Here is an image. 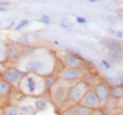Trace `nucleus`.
<instances>
[{"instance_id":"f257e3e1","label":"nucleus","mask_w":123,"mask_h":115,"mask_svg":"<svg viewBox=\"0 0 123 115\" xmlns=\"http://www.w3.org/2000/svg\"><path fill=\"white\" fill-rule=\"evenodd\" d=\"M42 87L45 88L44 76L35 74H27L18 84V89L20 92L26 95H37L38 92H42Z\"/></svg>"},{"instance_id":"f03ea898","label":"nucleus","mask_w":123,"mask_h":115,"mask_svg":"<svg viewBox=\"0 0 123 115\" xmlns=\"http://www.w3.org/2000/svg\"><path fill=\"white\" fill-rule=\"evenodd\" d=\"M89 89H90V87L88 86L82 79H80V80H79L77 82L71 84L69 86V88H68L66 100L64 101V102L68 103L70 108L73 107L76 104H79V102L82 98L84 93Z\"/></svg>"},{"instance_id":"7ed1b4c3","label":"nucleus","mask_w":123,"mask_h":115,"mask_svg":"<svg viewBox=\"0 0 123 115\" xmlns=\"http://www.w3.org/2000/svg\"><path fill=\"white\" fill-rule=\"evenodd\" d=\"M70 85L71 84L66 83L61 79H58L55 85L50 89V99L55 106L60 107L66 100L67 91Z\"/></svg>"},{"instance_id":"20e7f679","label":"nucleus","mask_w":123,"mask_h":115,"mask_svg":"<svg viewBox=\"0 0 123 115\" xmlns=\"http://www.w3.org/2000/svg\"><path fill=\"white\" fill-rule=\"evenodd\" d=\"M84 72L82 69H77V68H71V67H65L63 66L58 73V77L62 81L73 84L79 80L82 79Z\"/></svg>"},{"instance_id":"39448f33","label":"nucleus","mask_w":123,"mask_h":115,"mask_svg":"<svg viewBox=\"0 0 123 115\" xmlns=\"http://www.w3.org/2000/svg\"><path fill=\"white\" fill-rule=\"evenodd\" d=\"M28 73L25 72V71H21L17 68L14 67H10V68H7L5 69L2 74H1V76L6 79L11 85H12V87H18V84L20 82V80L27 75Z\"/></svg>"},{"instance_id":"423d86ee","label":"nucleus","mask_w":123,"mask_h":115,"mask_svg":"<svg viewBox=\"0 0 123 115\" xmlns=\"http://www.w3.org/2000/svg\"><path fill=\"white\" fill-rule=\"evenodd\" d=\"M25 72L32 73L39 75H46L45 70H46V62L42 60L41 58H33L29 59L24 64Z\"/></svg>"},{"instance_id":"0eeeda50","label":"nucleus","mask_w":123,"mask_h":115,"mask_svg":"<svg viewBox=\"0 0 123 115\" xmlns=\"http://www.w3.org/2000/svg\"><path fill=\"white\" fill-rule=\"evenodd\" d=\"M80 105L85 106L91 109H99L102 107L100 101L98 99V97L97 96V94L95 93L94 90L92 88H90L82 96V98L79 102Z\"/></svg>"},{"instance_id":"6e6552de","label":"nucleus","mask_w":123,"mask_h":115,"mask_svg":"<svg viewBox=\"0 0 123 115\" xmlns=\"http://www.w3.org/2000/svg\"><path fill=\"white\" fill-rule=\"evenodd\" d=\"M62 64L65 67L77 68V69H84L86 62L81 57L76 54H65L62 58Z\"/></svg>"},{"instance_id":"1a4fd4ad","label":"nucleus","mask_w":123,"mask_h":115,"mask_svg":"<svg viewBox=\"0 0 123 115\" xmlns=\"http://www.w3.org/2000/svg\"><path fill=\"white\" fill-rule=\"evenodd\" d=\"M95 92V93L97 94V96L98 97V99L100 101L101 105H105L110 99V86L107 83L103 82L102 80L99 81L98 84H96L92 88Z\"/></svg>"},{"instance_id":"9d476101","label":"nucleus","mask_w":123,"mask_h":115,"mask_svg":"<svg viewBox=\"0 0 123 115\" xmlns=\"http://www.w3.org/2000/svg\"><path fill=\"white\" fill-rule=\"evenodd\" d=\"M22 53V46L21 44L15 42H11L6 46V54L8 60H16L19 58Z\"/></svg>"},{"instance_id":"9b49d317","label":"nucleus","mask_w":123,"mask_h":115,"mask_svg":"<svg viewBox=\"0 0 123 115\" xmlns=\"http://www.w3.org/2000/svg\"><path fill=\"white\" fill-rule=\"evenodd\" d=\"M13 91V87L11 85L6 79H4L0 75V99H9L12 92Z\"/></svg>"},{"instance_id":"f8f14e48","label":"nucleus","mask_w":123,"mask_h":115,"mask_svg":"<svg viewBox=\"0 0 123 115\" xmlns=\"http://www.w3.org/2000/svg\"><path fill=\"white\" fill-rule=\"evenodd\" d=\"M82 80L90 88H93L96 84H98L99 81H101V79L99 78L98 75H97L96 74H93V73H89V72L83 74Z\"/></svg>"},{"instance_id":"ddd939ff","label":"nucleus","mask_w":123,"mask_h":115,"mask_svg":"<svg viewBox=\"0 0 123 115\" xmlns=\"http://www.w3.org/2000/svg\"><path fill=\"white\" fill-rule=\"evenodd\" d=\"M58 79H59L58 75H54L52 73L44 75V85H45V89H46V91H49L52 87L55 85V83L58 81Z\"/></svg>"},{"instance_id":"4468645a","label":"nucleus","mask_w":123,"mask_h":115,"mask_svg":"<svg viewBox=\"0 0 123 115\" xmlns=\"http://www.w3.org/2000/svg\"><path fill=\"white\" fill-rule=\"evenodd\" d=\"M3 109H4L3 115H23L21 109L19 107L13 106V105L8 104L5 107H3Z\"/></svg>"},{"instance_id":"2eb2a0df","label":"nucleus","mask_w":123,"mask_h":115,"mask_svg":"<svg viewBox=\"0 0 123 115\" xmlns=\"http://www.w3.org/2000/svg\"><path fill=\"white\" fill-rule=\"evenodd\" d=\"M110 97L114 99H120L123 95V88L122 85H115L110 87Z\"/></svg>"},{"instance_id":"dca6fc26","label":"nucleus","mask_w":123,"mask_h":115,"mask_svg":"<svg viewBox=\"0 0 123 115\" xmlns=\"http://www.w3.org/2000/svg\"><path fill=\"white\" fill-rule=\"evenodd\" d=\"M33 109L36 112H43L48 109V104L43 99H38L33 103Z\"/></svg>"},{"instance_id":"f3484780","label":"nucleus","mask_w":123,"mask_h":115,"mask_svg":"<svg viewBox=\"0 0 123 115\" xmlns=\"http://www.w3.org/2000/svg\"><path fill=\"white\" fill-rule=\"evenodd\" d=\"M73 109H75V111L77 112L78 115H90L91 114V111L92 109L85 107V106H82V105H80V104H76L73 106Z\"/></svg>"},{"instance_id":"a211bd4d","label":"nucleus","mask_w":123,"mask_h":115,"mask_svg":"<svg viewBox=\"0 0 123 115\" xmlns=\"http://www.w3.org/2000/svg\"><path fill=\"white\" fill-rule=\"evenodd\" d=\"M72 25H73L72 22L68 18H62L61 20V24H60L62 29H69V28H71Z\"/></svg>"},{"instance_id":"6ab92c4d","label":"nucleus","mask_w":123,"mask_h":115,"mask_svg":"<svg viewBox=\"0 0 123 115\" xmlns=\"http://www.w3.org/2000/svg\"><path fill=\"white\" fill-rule=\"evenodd\" d=\"M18 43H20L21 45H29L30 44V40L27 34H23L19 37L18 39Z\"/></svg>"},{"instance_id":"aec40b11","label":"nucleus","mask_w":123,"mask_h":115,"mask_svg":"<svg viewBox=\"0 0 123 115\" xmlns=\"http://www.w3.org/2000/svg\"><path fill=\"white\" fill-rule=\"evenodd\" d=\"M29 24H30V21H29V20H22V21H20V23L15 27L14 30H15V31H19L20 29H24L25 27H27Z\"/></svg>"},{"instance_id":"412c9836","label":"nucleus","mask_w":123,"mask_h":115,"mask_svg":"<svg viewBox=\"0 0 123 115\" xmlns=\"http://www.w3.org/2000/svg\"><path fill=\"white\" fill-rule=\"evenodd\" d=\"M61 115H78V114H77V112L75 111V109H73V107H71V108H69V109L63 110V111L62 112Z\"/></svg>"},{"instance_id":"4be33fe9","label":"nucleus","mask_w":123,"mask_h":115,"mask_svg":"<svg viewBox=\"0 0 123 115\" xmlns=\"http://www.w3.org/2000/svg\"><path fill=\"white\" fill-rule=\"evenodd\" d=\"M41 22H42L43 24H45V25H49V24H50V17L47 14L42 15V17H41Z\"/></svg>"},{"instance_id":"5701e85b","label":"nucleus","mask_w":123,"mask_h":115,"mask_svg":"<svg viewBox=\"0 0 123 115\" xmlns=\"http://www.w3.org/2000/svg\"><path fill=\"white\" fill-rule=\"evenodd\" d=\"M90 115H106V114H105V112L101 109V108H99V109H92L91 114Z\"/></svg>"},{"instance_id":"b1692460","label":"nucleus","mask_w":123,"mask_h":115,"mask_svg":"<svg viewBox=\"0 0 123 115\" xmlns=\"http://www.w3.org/2000/svg\"><path fill=\"white\" fill-rule=\"evenodd\" d=\"M76 23L80 24V25H85V24L87 23V20H86L84 17L78 16V17H76Z\"/></svg>"},{"instance_id":"393cba45","label":"nucleus","mask_w":123,"mask_h":115,"mask_svg":"<svg viewBox=\"0 0 123 115\" xmlns=\"http://www.w3.org/2000/svg\"><path fill=\"white\" fill-rule=\"evenodd\" d=\"M100 63H101V65L106 69V70H109L110 68H111V65H110V63L108 62L107 60H105V59H102L101 61H100Z\"/></svg>"},{"instance_id":"a878e982","label":"nucleus","mask_w":123,"mask_h":115,"mask_svg":"<svg viewBox=\"0 0 123 115\" xmlns=\"http://www.w3.org/2000/svg\"><path fill=\"white\" fill-rule=\"evenodd\" d=\"M116 35H117V38H119V39H121L123 37V33L121 30H117V32H116Z\"/></svg>"},{"instance_id":"bb28decb","label":"nucleus","mask_w":123,"mask_h":115,"mask_svg":"<svg viewBox=\"0 0 123 115\" xmlns=\"http://www.w3.org/2000/svg\"><path fill=\"white\" fill-rule=\"evenodd\" d=\"M10 5V2H7V1H2L0 2V7H7Z\"/></svg>"},{"instance_id":"cd10ccee","label":"nucleus","mask_w":123,"mask_h":115,"mask_svg":"<svg viewBox=\"0 0 123 115\" xmlns=\"http://www.w3.org/2000/svg\"><path fill=\"white\" fill-rule=\"evenodd\" d=\"M8 11L7 7H0V12H6Z\"/></svg>"},{"instance_id":"c85d7f7f","label":"nucleus","mask_w":123,"mask_h":115,"mask_svg":"<svg viewBox=\"0 0 123 115\" xmlns=\"http://www.w3.org/2000/svg\"><path fill=\"white\" fill-rule=\"evenodd\" d=\"M89 3H97V2H100V1H102V0H87Z\"/></svg>"},{"instance_id":"c756f323","label":"nucleus","mask_w":123,"mask_h":115,"mask_svg":"<svg viewBox=\"0 0 123 115\" xmlns=\"http://www.w3.org/2000/svg\"><path fill=\"white\" fill-rule=\"evenodd\" d=\"M107 30H108V32H109V33H111V34H116V32H115V31H114V30H113V29H108Z\"/></svg>"},{"instance_id":"7c9ffc66","label":"nucleus","mask_w":123,"mask_h":115,"mask_svg":"<svg viewBox=\"0 0 123 115\" xmlns=\"http://www.w3.org/2000/svg\"><path fill=\"white\" fill-rule=\"evenodd\" d=\"M4 113V109H3V107L0 106V115H3Z\"/></svg>"}]
</instances>
